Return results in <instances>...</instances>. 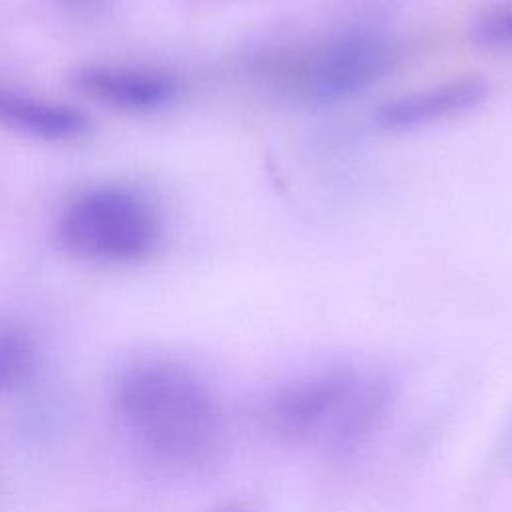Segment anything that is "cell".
Masks as SVG:
<instances>
[{
    "instance_id": "10",
    "label": "cell",
    "mask_w": 512,
    "mask_h": 512,
    "mask_svg": "<svg viewBox=\"0 0 512 512\" xmlns=\"http://www.w3.org/2000/svg\"><path fill=\"white\" fill-rule=\"evenodd\" d=\"M216 512H246V510H244V508H240V506L230 504V506H222V508H218Z\"/></svg>"
},
{
    "instance_id": "1",
    "label": "cell",
    "mask_w": 512,
    "mask_h": 512,
    "mask_svg": "<svg viewBox=\"0 0 512 512\" xmlns=\"http://www.w3.org/2000/svg\"><path fill=\"white\" fill-rule=\"evenodd\" d=\"M396 382L376 370L332 364L276 386L262 402L264 428L286 444L346 454L386 420Z\"/></svg>"
},
{
    "instance_id": "8",
    "label": "cell",
    "mask_w": 512,
    "mask_h": 512,
    "mask_svg": "<svg viewBox=\"0 0 512 512\" xmlns=\"http://www.w3.org/2000/svg\"><path fill=\"white\" fill-rule=\"evenodd\" d=\"M470 38L488 50H512V0H496L470 20Z\"/></svg>"
},
{
    "instance_id": "9",
    "label": "cell",
    "mask_w": 512,
    "mask_h": 512,
    "mask_svg": "<svg viewBox=\"0 0 512 512\" xmlns=\"http://www.w3.org/2000/svg\"><path fill=\"white\" fill-rule=\"evenodd\" d=\"M30 358L32 346L28 336L20 328L0 320V388L22 376L30 366Z\"/></svg>"
},
{
    "instance_id": "4",
    "label": "cell",
    "mask_w": 512,
    "mask_h": 512,
    "mask_svg": "<svg viewBox=\"0 0 512 512\" xmlns=\"http://www.w3.org/2000/svg\"><path fill=\"white\" fill-rule=\"evenodd\" d=\"M60 242L74 254L98 262H138L158 242L154 208L132 190L96 188L78 196L58 224Z\"/></svg>"
},
{
    "instance_id": "11",
    "label": "cell",
    "mask_w": 512,
    "mask_h": 512,
    "mask_svg": "<svg viewBox=\"0 0 512 512\" xmlns=\"http://www.w3.org/2000/svg\"><path fill=\"white\" fill-rule=\"evenodd\" d=\"M66 2H74V4H78V2H86V0H66Z\"/></svg>"
},
{
    "instance_id": "3",
    "label": "cell",
    "mask_w": 512,
    "mask_h": 512,
    "mask_svg": "<svg viewBox=\"0 0 512 512\" xmlns=\"http://www.w3.org/2000/svg\"><path fill=\"white\" fill-rule=\"evenodd\" d=\"M394 54V42L384 32L368 26L346 28L302 52L274 54L280 66H266L264 74L304 100L338 102L382 78Z\"/></svg>"
},
{
    "instance_id": "7",
    "label": "cell",
    "mask_w": 512,
    "mask_h": 512,
    "mask_svg": "<svg viewBox=\"0 0 512 512\" xmlns=\"http://www.w3.org/2000/svg\"><path fill=\"white\" fill-rule=\"evenodd\" d=\"M0 124L42 140L76 138L88 128L86 118L78 110L4 86H0Z\"/></svg>"
},
{
    "instance_id": "2",
    "label": "cell",
    "mask_w": 512,
    "mask_h": 512,
    "mask_svg": "<svg viewBox=\"0 0 512 512\" xmlns=\"http://www.w3.org/2000/svg\"><path fill=\"white\" fill-rule=\"evenodd\" d=\"M116 396L130 430L168 460L200 462L220 446L218 400L208 384L182 364L140 362L122 374Z\"/></svg>"
},
{
    "instance_id": "5",
    "label": "cell",
    "mask_w": 512,
    "mask_h": 512,
    "mask_svg": "<svg viewBox=\"0 0 512 512\" xmlns=\"http://www.w3.org/2000/svg\"><path fill=\"white\" fill-rule=\"evenodd\" d=\"M72 82L84 96L136 114L160 110L178 96L172 74L126 64H84L74 70Z\"/></svg>"
},
{
    "instance_id": "6",
    "label": "cell",
    "mask_w": 512,
    "mask_h": 512,
    "mask_svg": "<svg viewBox=\"0 0 512 512\" xmlns=\"http://www.w3.org/2000/svg\"><path fill=\"white\" fill-rule=\"evenodd\" d=\"M486 92V84L478 78L448 80L386 100L374 112V120L386 130H414L470 112Z\"/></svg>"
}]
</instances>
